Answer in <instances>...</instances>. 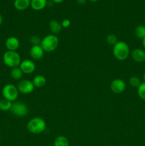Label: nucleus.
Masks as SVG:
<instances>
[{"label": "nucleus", "instance_id": "obj_15", "mask_svg": "<svg viewBox=\"0 0 145 146\" xmlns=\"http://www.w3.org/2000/svg\"><path fill=\"white\" fill-rule=\"evenodd\" d=\"M49 29L51 34L57 36L62 30V26L61 23L57 20H51L49 23Z\"/></svg>", "mask_w": 145, "mask_h": 146}, {"label": "nucleus", "instance_id": "obj_27", "mask_svg": "<svg viewBox=\"0 0 145 146\" xmlns=\"http://www.w3.org/2000/svg\"><path fill=\"white\" fill-rule=\"evenodd\" d=\"M51 1L54 3H56V4H60V3L63 2L64 0H51Z\"/></svg>", "mask_w": 145, "mask_h": 146}, {"label": "nucleus", "instance_id": "obj_2", "mask_svg": "<svg viewBox=\"0 0 145 146\" xmlns=\"http://www.w3.org/2000/svg\"><path fill=\"white\" fill-rule=\"evenodd\" d=\"M26 128L32 134L42 133L46 129V123L41 117H35L27 123Z\"/></svg>", "mask_w": 145, "mask_h": 146}, {"label": "nucleus", "instance_id": "obj_24", "mask_svg": "<svg viewBox=\"0 0 145 146\" xmlns=\"http://www.w3.org/2000/svg\"><path fill=\"white\" fill-rule=\"evenodd\" d=\"M29 41L32 46H37L41 44V38H40L39 36H38L34 35V36H31L30 37Z\"/></svg>", "mask_w": 145, "mask_h": 146}, {"label": "nucleus", "instance_id": "obj_1", "mask_svg": "<svg viewBox=\"0 0 145 146\" xmlns=\"http://www.w3.org/2000/svg\"><path fill=\"white\" fill-rule=\"evenodd\" d=\"M112 53L115 58L119 61H125L129 57L130 54L129 46L126 42L118 41L116 44L113 46Z\"/></svg>", "mask_w": 145, "mask_h": 146}, {"label": "nucleus", "instance_id": "obj_26", "mask_svg": "<svg viewBox=\"0 0 145 146\" xmlns=\"http://www.w3.org/2000/svg\"><path fill=\"white\" fill-rule=\"evenodd\" d=\"M87 1H88V0H76V2L78 3V4H80V5H82V4H85Z\"/></svg>", "mask_w": 145, "mask_h": 146}, {"label": "nucleus", "instance_id": "obj_25", "mask_svg": "<svg viewBox=\"0 0 145 146\" xmlns=\"http://www.w3.org/2000/svg\"><path fill=\"white\" fill-rule=\"evenodd\" d=\"M61 26H62V28H68V27H71V21L68 19H65L61 21Z\"/></svg>", "mask_w": 145, "mask_h": 146}, {"label": "nucleus", "instance_id": "obj_5", "mask_svg": "<svg viewBox=\"0 0 145 146\" xmlns=\"http://www.w3.org/2000/svg\"><path fill=\"white\" fill-rule=\"evenodd\" d=\"M2 96L4 98L10 101L11 102H14L18 96V92L17 86L11 84H8L4 86L2 88Z\"/></svg>", "mask_w": 145, "mask_h": 146}, {"label": "nucleus", "instance_id": "obj_19", "mask_svg": "<svg viewBox=\"0 0 145 146\" xmlns=\"http://www.w3.org/2000/svg\"><path fill=\"white\" fill-rule=\"evenodd\" d=\"M12 103L10 101L3 98L2 100L0 101V110L2 111H8L11 110Z\"/></svg>", "mask_w": 145, "mask_h": 146}, {"label": "nucleus", "instance_id": "obj_12", "mask_svg": "<svg viewBox=\"0 0 145 146\" xmlns=\"http://www.w3.org/2000/svg\"><path fill=\"white\" fill-rule=\"evenodd\" d=\"M132 59L137 63H143L145 61V51L142 48H135L131 53Z\"/></svg>", "mask_w": 145, "mask_h": 146}, {"label": "nucleus", "instance_id": "obj_9", "mask_svg": "<svg viewBox=\"0 0 145 146\" xmlns=\"http://www.w3.org/2000/svg\"><path fill=\"white\" fill-rule=\"evenodd\" d=\"M19 68H21L22 72L26 74H31L36 70V64H34L32 60L26 59L21 61L19 65Z\"/></svg>", "mask_w": 145, "mask_h": 146}, {"label": "nucleus", "instance_id": "obj_21", "mask_svg": "<svg viewBox=\"0 0 145 146\" xmlns=\"http://www.w3.org/2000/svg\"><path fill=\"white\" fill-rule=\"evenodd\" d=\"M129 82L131 86L136 88H137L138 87L141 85V84H142L140 78H139V77L136 76H133L130 77Z\"/></svg>", "mask_w": 145, "mask_h": 146}, {"label": "nucleus", "instance_id": "obj_7", "mask_svg": "<svg viewBox=\"0 0 145 146\" xmlns=\"http://www.w3.org/2000/svg\"><path fill=\"white\" fill-rule=\"evenodd\" d=\"M34 85L33 82L28 79L20 80L17 85L18 92L22 94H30L34 91Z\"/></svg>", "mask_w": 145, "mask_h": 146}, {"label": "nucleus", "instance_id": "obj_32", "mask_svg": "<svg viewBox=\"0 0 145 146\" xmlns=\"http://www.w3.org/2000/svg\"><path fill=\"white\" fill-rule=\"evenodd\" d=\"M0 139H1V135H0Z\"/></svg>", "mask_w": 145, "mask_h": 146}, {"label": "nucleus", "instance_id": "obj_30", "mask_svg": "<svg viewBox=\"0 0 145 146\" xmlns=\"http://www.w3.org/2000/svg\"><path fill=\"white\" fill-rule=\"evenodd\" d=\"M88 1H91V2H97V1H99V0H88Z\"/></svg>", "mask_w": 145, "mask_h": 146}, {"label": "nucleus", "instance_id": "obj_22", "mask_svg": "<svg viewBox=\"0 0 145 146\" xmlns=\"http://www.w3.org/2000/svg\"><path fill=\"white\" fill-rule=\"evenodd\" d=\"M137 94L139 98L143 101H145V83L143 82L137 88Z\"/></svg>", "mask_w": 145, "mask_h": 146}, {"label": "nucleus", "instance_id": "obj_11", "mask_svg": "<svg viewBox=\"0 0 145 146\" xmlns=\"http://www.w3.org/2000/svg\"><path fill=\"white\" fill-rule=\"evenodd\" d=\"M44 51L41 45L32 46L30 48L29 54L31 58L34 60H40L44 57Z\"/></svg>", "mask_w": 145, "mask_h": 146}, {"label": "nucleus", "instance_id": "obj_31", "mask_svg": "<svg viewBox=\"0 0 145 146\" xmlns=\"http://www.w3.org/2000/svg\"><path fill=\"white\" fill-rule=\"evenodd\" d=\"M143 79H144V82L145 83V73L144 74V75H143Z\"/></svg>", "mask_w": 145, "mask_h": 146}, {"label": "nucleus", "instance_id": "obj_17", "mask_svg": "<svg viewBox=\"0 0 145 146\" xmlns=\"http://www.w3.org/2000/svg\"><path fill=\"white\" fill-rule=\"evenodd\" d=\"M53 146H70L69 141L64 135H59L54 140Z\"/></svg>", "mask_w": 145, "mask_h": 146}, {"label": "nucleus", "instance_id": "obj_18", "mask_svg": "<svg viewBox=\"0 0 145 146\" xmlns=\"http://www.w3.org/2000/svg\"><path fill=\"white\" fill-rule=\"evenodd\" d=\"M10 74H11V76L13 79L16 80V81H18V80H21V78H22L24 73L22 72L19 66H17L11 68Z\"/></svg>", "mask_w": 145, "mask_h": 146}, {"label": "nucleus", "instance_id": "obj_29", "mask_svg": "<svg viewBox=\"0 0 145 146\" xmlns=\"http://www.w3.org/2000/svg\"><path fill=\"white\" fill-rule=\"evenodd\" d=\"M142 45H143L144 48L145 50V38H144L143 39H142Z\"/></svg>", "mask_w": 145, "mask_h": 146}, {"label": "nucleus", "instance_id": "obj_8", "mask_svg": "<svg viewBox=\"0 0 145 146\" xmlns=\"http://www.w3.org/2000/svg\"><path fill=\"white\" fill-rule=\"evenodd\" d=\"M126 89V84L121 78H115L111 82L110 90L115 94H122Z\"/></svg>", "mask_w": 145, "mask_h": 146}, {"label": "nucleus", "instance_id": "obj_14", "mask_svg": "<svg viewBox=\"0 0 145 146\" xmlns=\"http://www.w3.org/2000/svg\"><path fill=\"white\" fill-rule=\"evenodd\" d=\"M14 6L18 11H24L31 6V0H14Z\"/></svg>", "mask_w": 145, "mask_h": 146}, {"label": "nucleus", "instance_id": "obj_3", "mask_svg": "<svg viewBox=\"0 0 145 146\" xmlns=\"http://www.w3.org/2000/svg\"><path fill=\"white\" fill-rule=\"evenodd\" d=\"M41 46L44 52H53L55 51L59 45V39L56 35L48 34L41 38Z\"/></svg>", "mask_w": 145, "mask_h": 146}, {"label": "nucleus", "instance_id": "obj_6", "mask_svg": "<svg viewBox=\"0 0 145 146\" xmlns=\"http://www.w3.org/2000/svg\"><path fill=\"white\" fill-rule=\"evenodd\" d=\"M13 115L17 117H24L28 114V108L25 104L20 101H14L12 103L11 110Z\"/></svg>", "mask_w": 145, "mask_h": 146}, {"label": "nucleus", "instance_id": "obj_4", "mask_svg": "<svg viewBox=\"0 0 145 146\" xmlns=\"http://www.w3.org/2000/svg\"><path fill=\"white\" fill-rule=\"evenodd\" d=\"M3 62L11 68L19 66L21 62V56L17 51H7L3 55Z\"/></svg>", "mask_w": 145, "mask_h": 146}, {"label": "nucleus", "instance_id": "obj_28", "mask_svg": "<svg viewBox=\"0 0 145 146\" xmlns=\"http://www.w3.org/2000/svg\"><path fill=\"white\" fill-rule=\"evenodd\" d=\"M2 22H3V17L2 16H1V14H0V25H1Z\"/></svg>", "mask_w": 145, "mask_h": 146}, {"label": "nucleus", "instance_id": "obj_10", "mask_svg": "<svg viewBox=\"0 0 145 146\" xmlns=\"http://www.w3.org/2000/svg\"><path fill=\"white\" fill-rule=\"evenodd\" d=\"M5 46L8 51H16V50L19 48L20 41L16 36L8 37L5 41Z\"/></svg>", "mask_w": 145, "mask_h": 146}, {"label": "nucleus", "instance_id": "obj_20", "mask_svg": "<svg viewBox=\"0 0 145 146\" xmlns=\"http://www.w3.org/2000/svg\"><path fill=\"white\" fill-rule=\"evenodd\" d=\"M134 34L138 38L143 39L145 38V26L139 25L135 28Z\"/></svg>", "mask_w": 145, "mask_h": 146}, {"label": "nucleus", "instance_id": "obj_13", "mask_svg": "<svg viewBox=\"0 0 145 146\" xmlns=\"http://www.w3.org/2000/svg\"><path fill=\"white\" fill-rule=\"evenodd\" d=\"M48 4L47 0H31V6L30 7L35 11H41Z\"/></svg>", "mask_w": 145, "mask_h": 146}, {"label": "nucleus", "instance_id": "obj_16", "mask_svg": "<svg viewBox=\"0 0 145 146\" xmlns=\"http://www.w3.org/2000/svg\"><path fill=\"white\" fill-rule=\"evenodd\" d=\"M34 87L36 88H42L46 84V78L43 75H37L34 78L32 81Z\"/></svg>", "mask_w": 145, "mask_h": 146}, {"label": "nucleus", "instance_id": "obj_23", "mask_svg": "<svg viewBox=\"0 0 145 146\" xmlns=\"http://www.w3.org/2000/svg\"><path fill=\"white\" fill-rule=\"evenodd\" d=\"M106 41L109 45L114 46L115 44H116L118 42L117 37L116 35H115L114 34H109L106 37Z\"/></svg>", "mask_w": 145, "mask_h": 146}]
</instances>
